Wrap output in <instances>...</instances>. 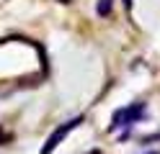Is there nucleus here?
<instances>
[{"label": "nucleus", "mask_w": 160, "mask_h": 154, "mask_svg": "<svg viewBox=\"0 0 160 154\" xmlns=\"http://www.w3.org/2000/svg\"><path fill=\"white\" fill-rule=\"evenodd\" d=\"M145 118V103H132L127 108H119L111 118V126L108 131H116V128H124V126H132V123L142 121Z\"/></svg>", "instance_id": "nucleus-1"}, {"label": "nucleus", "mask_w": 160, "mask_h": 154, "mask_svg": "<svg viewBox=\"0 0 160 154\" xmlns=\"http://www.w3.org/2000/svg\"><path fill=\"white\" fill-rule=\"evenodd\" d=\"M80 123H83V116H75L72 121H65V123H59V126H57L52 133H49V139L44 141V147L39 149V154H52V152L59 147V144H62V141L67 139V133L72 131V128H78Z\"/></svg>", "instance_id": "nucleus-2"}, {"label": "nucleus", "mask_w": 160, "mask_h": 154, "mask_svg": "<svg viewBox=\"0 0 160 154\" xmlns=\"http://www.w3.org/2000/svg\"><path fill=\"white\" fill-rule=\"evenodd\" d=\"M111 8H114V0H98L96 3V13L106 18V16H111Z\"/></svg>", "instance_id": "nucleus-3"}, {"label": "nucleus", "mask_w": 160, "mask_h": 154, "mask_svg": "<svg viewBox=\"0 0 160 154\" xmlns=\"http://www.w3.org/2000/svg\"><path fill=\"white\" fill-rule=\"evenodd\" d=\"M124 8H127V10H132V0H124Z\"/></svg>", "instance_id": "nucleus-4"}, {"label": "nucleus", "mask_w": 160, "mask_h": 154, "mask_svg": "<svg viewBox=\"0 0 160 154\" xmlns=\"http://www.w3.org/2000/svg\"><path fill=\"white\" fill-rule=\"evenodd\" d=\"M59 3H65V5H67V3H72V0H59Z\"/></svg>", "instance_id": "nucleus-5"}, {"label": "nucleus", "mask_w": 160, "mask_h": 154, "mask_svg": "<svg viewBox=\"0 0 160 154\" xmlns=\"http://www.w3.org/2000/svg\"><path fill=\"white\" fill-rule=\"evenodd\" d=\"M147 154H160V152H147Z\"/></svg>", "instance_id": "nucleus-6"}]
</instances>
